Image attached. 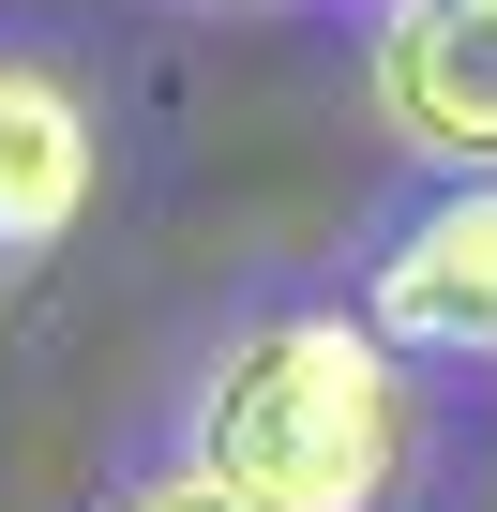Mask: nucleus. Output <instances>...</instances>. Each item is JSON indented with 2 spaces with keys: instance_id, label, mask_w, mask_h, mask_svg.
<instances>
[{
  "instance_id": "obj_1",
  "label": "nucleus",
  "mask_w": 497,
  "mask_h": 512,
  "mask_svg": "<svg viewBox=\"0 0 497 512\" xmlns=\"http://www.w3.org/2000/svg\"><path fill=\"white\" fill-rule=\"evenodd\" d=\"M181 467H211L226 497H257V512H392V482H407V377L332 302L257 317V332L211 347L196 452Z\"/></svg>"
},
{
  "instance_id": "obj_3",
  "label": "nucleus",
  "mask_w": 497,
  "mask_h": 512,
  "mask_svg": "<svg viewBox=\"0 0 497 512\" xmlns=\"http://www.w3.org/2000/svg\"><path fill=\"white\" fill-rule=\"evenodd\" d=\"M362 332L392 362H497V181H437L362 272Z\"/></svg>"
},
{
  "instance_id": "obj_4",
  "label": "nucleus",
  "mask_w": 497,
  "mask_h": 512,
  "mask_svg": "<svg viewBox=\"0 0 497 512\" xmlns=\"http://www.w3.org/2000/svg\"><path fill=\"white\" fill-rule=\"evenodd\" d=\"M91 211V106L46 61H0V256H46Z\"/></svg>"
},
{
  "instance_id": "obj_2",
  "label": "nucleus",
  "mask_w": 497,
  "mask_h": 512,
  "mask_svg": "<svg viewBox=\"0 0 497 512\" xmlns=\"http://www.w3.org/2000/svg\"><path fill=\"white\" fill-rule=\"evenodd\" d=\"M362 91L392 151H422L437 181H497V0H392Z\"/></svg>"
},
{
  "instance_id": "obj_5",
  "label": "nucleus",
  "mask_w": 497,
  "mask_h": 512,
  "mask_svg": "<svg viewBox=\"0 0 497 512\" xmlns=\"http://www.w3.org/2000/svg\"><path fill=\"white\" fill-rule=\"evenodd\" d=\"M106 512H257V497H226L211 467H166V482H136V497H106Z\"/></svg>"
}]
</instances>
